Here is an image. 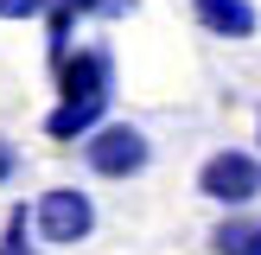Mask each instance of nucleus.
Returning a JSON list of instances; mask_svg holds the SVG:
<instances>
[{
	"label": "nucleus",
	"instance_id": "obj_13",
	"mask_svg": "<svg viewBox=\"0 0 261 255\" xmlns=\"http://www.w3.org/2000/svg\"><path fill=\"white\" fill-rule=\"evenodd\" d=\"M134 7H140V0H109V7H102V19H127Z\"/></svg>",
	"mask_w": 261,
	"mask_h": 255
},
{
	"label": "nucleus",
	"instance_id": "obj_5",
	"mask_svg": "<svg viewBox=\"0 0 261 255\" xmlns=\"http://www.w3.org/2000/svg\"><path fill=\"white\" fill-rule=\"evenodd\" d=\"M191 19H198V32L229 38V45H249V38L261 32L255 0H191Z\"/></svg>",
	"mask_w": 261,
	"mask_h": 255
},
{
	"label": "nucleus",
	"instance_id": "obj_7",
	"mask_svg": "<svg viewBox=\"0 0 261 255\" xmlns=\"http://www.w3.org/2000/svg\"><path fill=\"white\" fill-rule=\"evenodd\" d=\"M255 230H261V223H255L249 211H229L223 223L211 230V255H249V249H255Z\"/></svg>",
	"mask_w": 261,
	"mask_h": 255
},
{
	"label": "nucleus",
	"instance_id": "obj_14",
	"mask_svg": "<svg viewBox=\"0 0 261 255\" xmlns=\"http://www.w3.org/2000/svg\"><path fill=\"white\" fill-rule=\"evenodd\" d=\"M0 255H32V249H7V242H0Z\"/></svg>",
	"mask_w": 261,
	"mask_h": 255
},
{
	"label": "nucleus",
	"instance_id": "obj_3",
	"mask_svg": "<svg viewBox=\"0 0 261 255\" xmlns=\"http://www.w3.org/2000/svg\"><path fill=\"white\" fill-rule=\"evenodd\" d=\"M198 191L211 204H223V211H249L261 198V153L249 147H217L211 160L198 166Z\"/></svg>",
	"mask_w": 261,
	"mask_h": 255
},
{
	"label": "nucleus",
	"instance_id": "obj_4",
	"mask_svg": "<svg viewBox=\"0 0 261 255\" xmlns=\"http://www.w3.org/2000/svg\"><path fill=\"white\" fill-rule=\"evenodd\" d=\"M51 76H58L64 102H115V51L109 45H76Z\"/></svg>",
	"mask_w": 261,
	"mask_h": 255
},
{
	"label": "nucleus",
	"instance_id": "obj_2",
	"mask_svg": "<svg viewBox=\"0 0 261 255\" xmlns=\"http://www.w3.org/2000/svg\"><path fill=\"white\" fill-rule=\"evenodd\" d=\"M32 230H38V242H51V249H76V242L96 236V198H89V191H76V185L38 191Z\"/></svg>",
	"mask_w": 261,
	"mask_h": 255
},
{
	"label": "nucleus",
	"instance_id": "obj_11",
	"mask_svg": "<svg viewBox=\"0 0 261 255\" xmlns=\"http://www.w3.org/2000/svg\"><path fill=\"white\" fill-rule=\"evenodd\" d=\"M13 178H19V147L0 134V185H13Z\"/></svg>",
	"mask_w": 261,
	"mask_h": 255
},
{
	"label": "nucleus",
	"instance_id": "obj_6",
	"mask_svg": "<svg viewBox=\"0 0 261 255\" xmlns=\"http://www.w3.org/2000/svg\"><path fill=\"white\" fill-rule=\"evenodd\" d=\"M102 121H109V102H64L58 96V109L45 115V134L64 140V147H76V140H83L89 128H102Z\"/></svg>",
	"mask_w": 261,
	"mask_h": 255
},
{
	"label": "nucleus",
	"instance_id": "obj_1",
	"mask_svg": "<svg viewBox=\"0 0 261 255\" xmlns=\"http://www.w3.org/2000/svg\"><path fill=\"white\" fill-rule=\"evenodd\" d=\"M76 147H83V166L96 178H140L153 166V140H147V128H134V121H102V128H89Z\"/></svg>",
	"mask_w": 261,
	"mask_h": 255
},
{
	"label": "nucleus",
	"instance_id": "obj_12",
	"mask_svg": "<svg viewBox=\"0 0 261 255\" xmlns=\"http://www.w3.org/2000/svg\"><path fill=\"white\" fill-rule=\"evenodd\" d=\"M58 7H70L76 19H102V7H109V0H58Z\"/></svg>",
	"mask_w": 261,
	"mask_h": 255
},
{
	"label": "nucleus",
	"instance_id": "obj_8",
	"mask_svg": "<svg viewBox=\"0 0 261 255\" xmlns=\"http://www.w3.org/2000/svg\"><path fill=\"white\" fill-rule=\"evenodd\" d=\"M45 38H51V70H58V64L76 51V13L70 7H51L45 13Z\"/></svg>",
	"mask_w": 261,
	"mask_h": 255
},
{
	"label": "nucleus",
	"instance_id": "obj_9",
	"mask_svg": "<svg viewBox=\"0 0 261 255\" xmlns=\"http://www.w3.org/2000/svg\"><path fill=\"white\" fill-rule=\"evenodd\" d=\"M25 236H38V230H32V211H25V204H13V211H7V236H0V242H7V249H32Z\"/></svg>",
	"mask_w": 261,
	"mask_h": 255
},
{
	"label": "nucleus",
	"instance_id": "obj_16",
	"mask_svg": "<svg viewBox=\"0 0 261 255\" xmlns=\"http://www.w3.org/2000/svg\"><path fill=\"white\" fill-rule=\"evenodd\" d=\"M255 140H261V128H255Z\"/></svg>",
	"mask_w": 261,
	"mask_h": 255
},
{
	"label": "nucleus",
	"instance_id": "obj_15",
	"mask_svg": "<svg viewBox=\"0 0 261 255\" xmlns=\"http://www.w3.org/2000/svg\"><path fill=\"white\" fill-rule=\"evenodd\" d=\"M249 255H261V230H255V249H249Z\"/></svg>",
	"mask_w": 261,
	"mask_h": 255
},
{
	"label": "nucleus",
	"instance_id": "obj_10",
	"mask_svg": "<svg viewBox=\"0 0 261 255\" xmlns=\"http://www.w3.org/2000/svg\"><path fill=\"white\" fill-rule=\"evenodd\" d=\"M58 0H0V19H45Z\"/></svg>",
	"mask_w": 261,
	"mask_h": 255
}]
</instances>
